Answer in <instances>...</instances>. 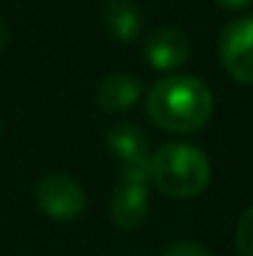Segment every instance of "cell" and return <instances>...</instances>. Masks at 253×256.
I'll use <instances>...</instances> for the list:
<instances>
[{
	"label": "cell",
	"mask_w": 253,
	"mask_h": 256,
	"mask_svg": "<svg viewBox=\"0 0 253 256\" xmlns=\"http://www.w3.org/2000/svg\"><path fill=\"white\" fill-rule=\"evenodd\" d=\"M214 112V97L209 87L196 78L174 75L154 82L147 92L149 120L174 134H189L201 130Z\"/></svg>",
	"instance_id": "1"
},
{
	"label": "cell",
	"mask_w": 253,
	"mask_h": 256,
	"mask_svg": "<svg viewBox=\"0 0 253 256\" xmlns=\"http://www.w3.org/2000/svg\"><path fill=\"white\" fill-rule=\"evenodd\" d=\"M211 167L201 150L181 142L159 147L149 160V182L174 199H189L204 192L209 184Z\"/></svg>",
	"instance_id": "2"
},
{
	"label": "cell",
	"mask_w": 253,
	"mask_h": 256,
	"mask_svg": "<svg viewBox=\"0 0 253 256\" xmlns=\"http://www.w3.org/2000/svg\"><path fill=\"white\" fill-rule=\"evenodd\" d=\"M149 172L122 170L119 182L112 189L109 214L119 229H137L149 214Z\"/></svg>",
	"instance_id": "3"
},
{
	"label": "cell",
	"mask_w": 253,
	"mask_h": 256,
	"mask_svg": "<svg viewBox=\"0 0 253 256\" xmlns=\"http://www.w3.org/2000/svg\"><path fill=\"white\" fill-rule=\"evenodd\" d=\"M35 202L37 206L57 222H70L80 216L87 204L84 189L80 182L70 174H47L35 186Z\"/></svg>",
	"instance_id": "4"
},
{
	"label": "cell",
	"mask_w": 253,
	"mask_h": 256,
	"mask_svg": "<svg viewBox=\"0 0 253 256\" xmlns=\"http://www.w3.org/2000/svg\"><path fill=\"white\" fill-rule=\"evenodd\" d=\"M219 55L234 80L253 85V18H239L224 28Z\"/></svg>",
	"instance_id": "5"
},
{
	"label": "cell",
	"mask_w": 253,
	"mask_h": 256,
	"mask_svg": "<svg viewBox=\"0 0 253 256\" xmlns=\"http://www.w3.org/2000/svg\"><path fill=\"white\" fill-rule=\"evenodd\" d=\"M109 152L122 162V170H147L149 172V137L134 122H117L107 132Z\"/></svg>",
	"instance_id": "6"
},
{
	"label": "cell",
	"mask_w": 253,
	"mask_h": 256,
	"mask_svg": "<svg viewBox=\"0 0 253 256\" xmlns=\"http://www.w3.org/2000/svg\"><path fill=\"white\" fill-rule=\"evenodd\" d=\"M147 62L154 70H174L189 60V38L179 28H157L144 45Z\"/></svg>",
	"instance_id": "7"
},
{
	"label": "cell",
	"mask_w": 253,
	"mask_h": 256,
	"mask_svg": "<svg viewBox=\"0 0 253 256\" xmlns=\"http://www.w3.org/2000/svg\"><path fill=\"white\" fill-rule=\"evenodd\" d=\"M142 97V80L134 75H107L97 87V104L107 112H124Z\"/></svg>",
	"instance_id": "8"
},
{
	"label": "cell",
	"mask_w": 253,
	"mask_h": 256,
	"mask_svg": "<svg viewBox=\"0 0 253 256\" xmlns=\"http://www.w3.org/2000/svg\"><path fill=\"white\" fill-rule=\"evenodd\" d=\"M104 28L119 42H132L142 30V12L132 0H112L104 8Z\"/></svg>",
	"instance_id": "9"
},
{
	"label": "cell",
	"mask_w": 253,
	"mask_h": 256,
	"mask_svg": "<svg viewBox=\"0 0 253 256\" xmlns=\"http://www.w3.org/2000/svg\"><path fill=\"white\" fill-rule=\"evenodd\" d=\"M236 249L239 256H253V206L244 212L236 226Z\"/></svg>",
	"instance_id": "10"
},
{
	"label": "cell",
	"mask_w": 253,
	"mask_h": 256,
	"mask_svg": "<svg viewBox=\"0 0 253 256\" xmlns=\"http://www.w3.org/2000/svg\"><path fill=\"white\" fill-rule=\"evenodd\" d=\"M162 256H211V252L196 242H174L162 252Z\"/></svg>",
	"instance_id": "11"
},
{
	"label": "cell",
	"mask_w": 253,
	"mask_h": 256,
	"mask_svg": "<svg viewBox=\"0 0 253 256\" xmlns=\"http://www.w3.org/2000/svg\"><path fill=\"white\" fill-rule=\"evenodd\" d=\"M219 5H224V8H246L251 0H216Z\"/></svg>",
	"instance_id": "12"
},
{
	"label": "cell",
	"mask_w": 253,
	"mask_h": 256,
	"mask_svg": "<svg viewBox=\"0 0 253 256\" xmlns=\"http://www.w3.org/2000/svg\"><path fill=\"white\" fill-rule=\"evenodd\" d=\"M7 45V28H5V22L0 20V50Z\"/></svg>",
	"instance_id": "13"
}]
</instances>
